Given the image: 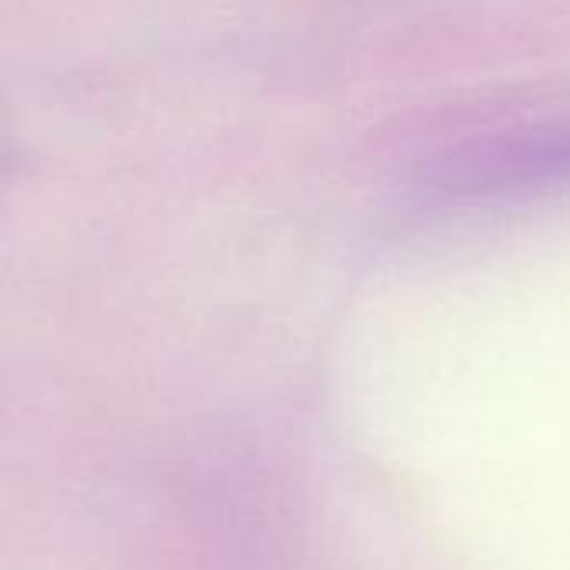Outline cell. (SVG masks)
<instances>
[{
	"label": "cell",
	"mask_w": 570,
	"mask_h": 570,
	"mask_svg": "<svg viewBox=\"0 0 570 570\" xmlns=\"http://www.w3.org/2000/svg\"><path fill=\"white\" fill-rule=\"evenodd\" d=\"M441 190L464 197H504L570 184V120L494 137L451 157L438 174Z\"/></svg>",
	"instance_id": "1"
}]
</instances>
